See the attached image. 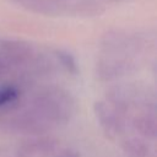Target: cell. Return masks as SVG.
Wrapping results in <instances>:
<instances>
[{
    "instance_id": "obj_7",
    "label": "cell",
    "mask_w": 157,
    "mask_h": 157,
    "mask_svg": "<svg viewBox=\"0 0 157 157\" xmlns=\"http://www.w3.org/2000/svg\"><path fill=\"white\" fill-rule=\"evenodd\" d=\"M21 88L16 83H5L0 86V109L20 99Z\"/></svg>"
},
{
    "instance_id": "obj_2",
    "label": "cell",
    "mask_w": 157,
    "mask_h": 157,
    "mask_svg": "<svg viewBox=\"0 0 157 157\" xmlns=\"http://www.w3.org/2000/svg\"><path fill=\"white\" fill-rule=\"evenodd\" d=\"M36 59L34 48L29 43L16 39L0 40V70L32 69Z\"/></svg>"
},
{
    "instance_id": "obj_5",
    "label": "cell",
    "mask_w": 157,
    "mask_h": 157,
    "mask_svg": "<svg viewBox=\"0 0 157 157\" xmlns=\"http://www.w3.org/2000/svg\"><path fill=\"white\" fill-rule=\"evenodd\" d=\"M134 130L145 140H155L157 135V119L155 105L145 107L142 110L136 113L131 120Z\"/></svg>"
},
{
    "instance_id": "obj_8",
    "label": "cell",
    "mask_w": 157,
    "mask_h": 157,
    "mask_svg": "<svg viewBox=\"0 0 157 157\" xmlns=\"http://www.w3.org/2000/svg\"><path fill=\"white\" fill-rule=\"evenodd\" d=\"M54 55L55 58L58 59V61L60 63V65L71 75H76L77 71H78V67H77V63H76V59L75 56L65 50V49H56L54 52Z\"/></svg>"
},
{
    "instance_id": "obj_1",
    "label": "cell",
    "mask_w": 157,
    "mask_h": 157,
    "mask_svg": "<svg viewBox=\"0 0 157 157\" xmlns=\"http://www.w3.org/2000/svg\"><path fill=\"white\" fill-rule=\"evenodd\" d=\"M28 101L52 129L67 124L75 112L74 97L55 85L40 87Z\"/></svg>"
},
{
    "instance_id": "obj_6",
    "label": "cell",
    "mask_w": 157,
    "mask_h": 157,
    "mask_svg": "<svg viewBox=\"0 0 157 157\" xmlns=\"http://www.w3.org/2000/svg\"><path fill=\"white\" fill-rule=\"evenodd\" d=\"M121 148L129 157H153V151L147 140L137 136L126 137L121 141Z\"/></svg>"
},
{
    "instance_id": "obj_9",
    "label": "cell",
    "mask_w": 157,
    "mask_h": 157,
    "mask_svg": "<svg viewBox=\"0 0 157 157\" xmlns=\"http://www.w3.org/2000/svg\"><path fill=\"white\" fill-rule=\"evenodd\" d=\"M28 9L42 12V13H53L56 12V1L55 0H18Z\"/></svg>"
},
{
    "instance_id": "obj_3",
    "label": "cell",
    "mask_w": 157,
    "mask_h": 157,
    "mask_svg": "<svg viewBox=\"0 0 157 157\" xmlns=\"http://www.w3.org/2000/svg\"><path fill=\"white\" fill-rule=\"evenodd\" d=\"M94 115L104 135L114 140L125 130V117L113 108L107 101H96L93 104Z\"/></svg>"
},
{
    "instance_id": "obj_4",
    "label": "cell",
    "mask_w": 157,
    "mask_h": 157,
    "mask_svg": "<svg viewBox=\"0 0 157 157\" xmlns=\"http://www.w3.org/2000/svg\"><path fill=\"white\" fill-rule=\"evenodd\" d=\"M59 141L52 136H34L31 140L23 141L18 146L16 157H45L52 156L58 150Z\"/></svg>"
},
{
    "instance_id": "obj_10",
    "label": "cell",
    "mask_w": 157,
    "mask_h": 157,
    "mask_svg": "<svg viewBox=\"0 0 157 157\" xmlns=\"http://www.w3.org/2000/svg\"><path fill=\"white\" fill-rule=\"evenodd\" d=\"M52 157H81L80 152L74 148H63L58 151L55 155H52Z\"/></svg>"
}]
</instances>
